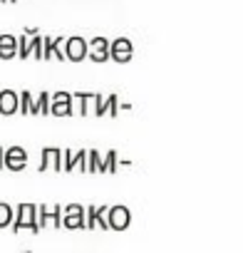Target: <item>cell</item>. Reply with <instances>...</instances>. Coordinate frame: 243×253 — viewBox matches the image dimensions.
<instances>
[{"mask_svg":"<svg viewBox=\"0 0 243 253\" xmlns=\"http://www.w3.org/2000/svg\"><path fill=\"white\" fill-rule=\"evenodd\" d=\"M23 228H30L33 233H40L38 228V206L35 204H20L15 211V221H13V233H20Z\"/></svg>","mask_w":243,"mask_h":253,"instance_id":"1","label":"cell"},{"mask_svg":"<svg viewBox=\"0 0 243 253\" xmlns=\"http://www.w3.org/2000/svg\"><path fill=\"white\" fill-rule=\"evenodd\" d=\"M132 223V211L127 206H112L107 211V226L112 231H124Z\"/></svg>","mask_w":243,"mask_h":253,"instance_id":"2","label":"cell"},{"mask_svg":"<svg viewBox=\"0 0 243 253\" xmlns=\"http://www.w3.org/2000/svg\"><path fill=\"white\" fill-rule=\"evenodd\" d=\"M132 55H134L132 40H127V38H117V40L109 42V57H112L114 62H129Z\"/></svg>","mask_w":243,"mask_h":253,"instance_id":"3","label":"cell"},{"mask_svg":"<svg viewBox=\"0 0 243 253\" xmlns=\"http://www.w3.org/2000/svg\"><path fill=\"white\" fill-rule=\"evenodd\" d=\"M65 60H72V62H82L87 57V40L84 38H65Z\"/></svg>","mask_w":243,"mask_h":253,"instance_id":"4","label":"cell"},{"mask_svg":"<svg viewBox=\"0 0 243 253\" xmlns=\"http://www.w3.org/2000/svg\"><path fill=\"white\" fill-rule=\"evenodd\" d=\"M3 164L10 171H23L28 167V152L23 147H8L3 154Z\"/></svg>","mask_w":243,"mask_h":253,"instance_id":"5","label":"cell"},{"mask_svg":"<svg viewBox=\"0 0 243 253\" xmlns=\"http://www.w3.org/2000/svg\"><path fill=\"white\" fill-rule=\"evenodd\" d=\"M50 114H55V117H70L72 114V94L70 92H55V94H50Z\"/></svg>","mask_w":243,"mask_h":253,"instance_id":"6","label":"cell"},{"mask_svg":"<svg viewBox=\"0 0 243 253\" xmlns=\"http://www.w3.org/2000/svg\"><path fill=\"white\" fill-rule=\"evenodd\" d=\"M107 211H109V206H87L84 209V228H94V226H99V228H104V231H109V226H107Z\"/></svg>","mask_w":243,"mask_h":253,"instance_id":"7","label":"cell"},{"mask_svg":"<svg viewBox=\"0 0 243 253\" xmlns=\"http://www.w3.org/2000/svg\"><path fill=\"white\" fill-rule=\"evenodd\" d=\"M62 226L65 228H84V206L70 204L62 209Z\"/></svg>","mask_w":243,"mask_h":253,"instance_id":"8","label":"cell"},{"mask_svg":"<svg viewBox=\"0 0 243 253\" xmlns=\"http://www.w3.org/2000/svg\"><path fill=\"white\" fill-rule=\"evenodd\" d=\"M65 38H42V60H60L65 62Z\"/></svg>","mask_w":243,"mask_h":253,"instance_id":"9","label":"cell"},{"mask_svg":"<svg viewBox=\"0 0 243 253\" xmlns=\"http://www.w3.org/2000/svg\"><path fill=\"white\" fill-rule=\"evenodd\" d=\"M87 57L92 62H107L109 60V40L107 38H92V42H87Z\"/></svg>","mask_w":243,"mask_h":253,"instance_id":"10","label":"cell"},{"mask_svg":"<svg viewBox=\"0 0 243 253\" xmlns=\"http://www.w3.org/2000/svg\"><path fill=\"white\" fill-rule=\"evenodd\" d=\"M80 169V171H87V149H80V152H62V171H72V169Z\"/></svg>","mask_w":243,"mask_h":253,"instance_id":"11","label":"cell"},{"mask_svg":"<svg viewBox=\"0 0 243 253\" xmlns=\"http://www.w3.org/2000/svg\"><path fill=\"white\" fill-rule=\"evenodd\" d=\"M112 114V117H117V112H119V97L117 94H109V97H94V114L97 117H104V114Z\"/></svg>","mask_w":243,"mask_h":253,"instance_id":"12","label":"cell"},{"mask_svg":"<svg viewBox=\"0 0 243 253\" xmlns=\"http://www.w3.org/2000/svg\"><path fill=\"white\" fill-rule=\"evenodd\" d=\"M15 112H18V92L3 89V92H0V114L10 117V114H15Z\"/></svg>","mask_w":243,"mask_h":253,"instance_id":"13","label":"cell"},{"mask_svg":"<svg viewBox=\"0 0 243 253\" xmlns=\"http://www.w3.org/2000/svg\"><path fill=\"white\" fill-rule=\"evenodd\" d=\"M18 57V38L15 35H0V60Z\"/></svg>","mask_w":243,"mask_h":253,"instance_id":"14","label":"cell"},{"mask_svg":"<svg viewBox=\"0 0 243 253\" xmlns=\"http://www.w3.org/2000/svg\"><path fill=\"white\" fill-rule=\"evenodd\" d=\"M28 114H33V117H38V114H50V92H40L35 99H33V107H30V112Z\"/></svg>","mask_w":243,"mask_h":253,"instance_id":"15","label":"cell"},{"mask_svg":"<svg viewBox=\"0 0 243 253\" xmlns=\"http://www.w3.org/2000/svg\"><path fill=\"white\" fill-rule=\"evenodd\" d=\"M72 97H77V102H80V114H82V117H89V107H94V97H97V94L77 92V94H72Z\"/></svg>","mask_w":243,"mask_h":253,"instance_id":"16","label":"cell"},{"mask_svg":"<svg viewBox=\"0 0 243 253\" xmlns=\"http://www.w3.org/2000/svg\"><path fill=\"white\" fill-rule=\"evenodd\" d=\"M117 164H119V154L114 149H109L104 157H102V174H114L117 171Z\"/></svg>","mask_w":243,"mask_h":253,"instance_id":"17","label":"cell"},{"mask_svg":"<svg viewBox=\"0 0 243 253\" xmlns=\"http://www.w3.org/2000/svg\"><path fill=\"white\" fill-rule=\"evenodd\" d=\"M87 171L102 174V154L97 149H87Z\"/></svg>","mask_w":243,"mask_h":253,"instance_id":"18","label":"cell"},{"mask_svg":"<svg viewBox=\"0 0 243 253\" xmlns=\"http://www.w3.org/2000/svg\"><path fill=\"white\" fill-rule=\"evenodd\" d=\"M13 223V206L5 204V201H0V228H5Z\"/></svg>","mask_w":243,"mask_h":253,"instance_id":"19","label":"cell"},{"mask_svg":"<svg viewBox=\"0 0 243 253\" xmlns=\"http://www.w3.org/2000/svg\"><path fill=\"white\" fill-rule=\"evenodd\" d=\"M30 107H33V92L25 89V92L18 94V112H20V114H28Z\"/></svg>","mask_w":243,"mask_h":253,"instance_id":"20","label":"cell"},{"mask_svg":"<svg viewBox=\"0 0 243 253\" xmlns=\"http://www.w3.org/2000/svg\"><path fill=\"white\" fill-rule=\"evenodd\" d=\"M18 57L20 60H28L30 57V38L28 35H20L18 38Z\"/></svg>","mask_w":243,"mask_h":253,"instance_id":"21","label":"cell"},{"mask_svg":"<svg viewBox=\"0 0 243 253\" xmlns=\"http://www.w3.org/2000/svg\"><path fill=\"white\" fill-rule=\"evenodd\" d=\"M30 55H33L35 60H42V38H40V35L30 38Z\"/></svg>","mask_w":243,"mask_h":253,"instance_id":"22","label":"cell"},{"mask_svg":"<svg viewBox=\"0 0 243 253\" xmlns=\"http://www.w3.org/2000/svg\"><path fill=\"white\" fill-rule=\"evenodd\" d=\"M40 157H42V162H40V171H47L50 167H52V147H45L42 152H40Z\"/></svg>","mask_w":243,"mask_h":253,"instance_id":"23","label":"cell"},{"mask_svg":"<svg viewBox=\"0 0 243 253\" xmlns=\"http://www.w3.org/2000/svg\"><path fill=\"white\" fill-rule=\"evenodd\" d=\"M50 223H52L55 228L62 226V206H52V209H50Z\"/></svg>","mask_w":243,"mask_h":253,"instance_id":"24","label":"cell"},{"mask_svg":"<svg viewBox=\"0 0 243 253\" xmlns=\"http://www.w3.org/2000/svg\"><path fill=\"white\" fill-rule=\"evenodd\" d=\"M3 154H5V147H0V169H5V164H3Z\"/></svg>","mask_w":243,"mask_h":253,"instance_id":"25","label":"cell"},{"mask_svg":"<svg viewBox=\"0 0 243 253\" xmlns=\"http://www.w3.org/2000/svg\"><path fill=\"white\" fill-rule=\"evenodd\" d=\"M0 3H8V0H0Z\"/></svg>","mask_w":243,"mask_h":253,"instance_id":"26","label":"cell"},{"mask_svg":"<svg viewBox=\"0 0 243 253\" xmlns=\"http://www.w3.org/2000/svg\"><path fill=\"white\" fill-rule=\"evenodd\" d=\"M23 253H30V251H23Z\"/></svg>","mask_w":243,"mask_h":253,"instance_id":"27","label":"cell"}]
</instances>
